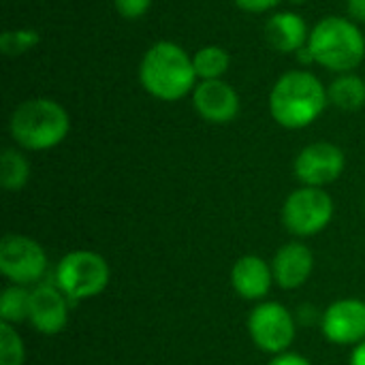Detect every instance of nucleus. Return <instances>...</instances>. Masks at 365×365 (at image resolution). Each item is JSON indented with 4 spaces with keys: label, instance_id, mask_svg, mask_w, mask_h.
Returning <instances> with one entry per match:
<instances>
[{
    "label": "nucleus",
    "instance_id": "nucleus-19",
    "mask_svg": "<svg viewBox=\"0 0 365 365\" xmlns=\"http://www.w3.org/2000/svg\"><path fill=\"white\" fill-rule=\"evenodd\" d=\"M192 64H195L197 77H201V79H218L229 68V53L222 47L207 45V47H203V49H199L195 53Z\"/></svg>",
    "mask_w": 365,
    "mask_h": 365
},
{
    "label": "nucleus",
    "instance_id": "nucleus-4",
    "mask_svg": "<svg viewBox=\"0 0 365 365\" xmlns=\"http://www.w3.org/2000/svg\"><path fill=\"white\" fill-rule=\"evenodd\" d=\"M308 49L314 62L331 71H351L365 56V38L359 28L344 17H325L310 32Z\"/></svg>",
    "mask_w": 365,
    "mask_h": 365
},
{
    "label": "nucleus",
    "instance_id": "nucleus-20",
    "mask_svg": "<svg viewBox=\"0 0 365 365\" xmlns=\"http://www.w3.org/2000/svg\"><path fill=\"white\" fill-rule=\"evenodd\" d=\"M26 349L13 325L0 323V365H24Z\"/></svg>",
    "mask_w": 365,
    "mask_h": 365
},
{
    "label": "nucleus",
    "instance_id": "nucleus-3",
    "mask_svg": "<svg viewBox=\"0 0 365 365\" xmlns=\"http://www.w3.org/2000/svg\"><path fill=\"white\" fill-rule=\"evenodd\" d=\"M71 120L62 105L51 98L24 101L11 115L9 130L17 145L41 152L51 150L68 135Z\"/></svg>",
    "mask_w": 365,
    "mask_h": 365
},
{
    "label": "nucleus",
    "instance_id": "nucleus-15",
    "mask_svg": "<svg viewBox=\"0 0 365 365\" xmlns=\"http://www.w3.org/2000/svg\"><path fill=\"white\" fill-rule=\"evenodd\" d=\"M265 36L274 49L282 53H291L304 47L308 38V26L297 13H278L267 19Z\"/></svg>",
    "mask_w": 365,
    "mask_h": 365
},
{
    "label": "nucleus",
    "instance_id": "nucleus-7",
    "mask_svg": "<svg viewBox=\"0 0 365 365\" xmlns=\"http://www.w3.org/2000/svg\"><path fill=\"white\" fill-rule=\"evenodd\" d=\"M47 272V255L43 246L26 235L9 233L0 242V274L13 284H36Z\"/></svg>",
    "mask_w": 365,
    "mask_h": 365
},
{
    "label": "nucleus",
    "instance_id": "nucleus-23",
    "mask_svg": "<svg viewBox=\"0 0 365 365\" xmlns=\"http://www.w3.org/2000/svg\"><path fill=\"white\" fill-rule=\"evenodd\" d=\"M280 0H235V4L244 11H250V13H261V11H267V9H274Z\"/></svg>",
    "mask_w": 365,
    "mask_h": 365
},
{
    "label": "nucleus",
    "instance_id": "nucleus-21",
    "mask_svg": "<svg viewBox=\"0 0 365 365\" xmlns=\"http://www.w3.org/2000/svg\"><path fill=\"white\" fill-rule=\"evenodd\" d=\"M38 43V32L36 30H6L0 36V49L6 56H17L28 51Z\"/></svg>",
    "mask_w": 365,
    "mask_h": 365
},
{
    "label": "nucleus",
    "instance_id": "nucleus-22",
    "mask_svg": "<svg viewBox=\"0 0 365 365\" xmlns=\"http://www.w3.org/2000/svg\"><path fill=\"white\" fill-rule=\"evenodd\" d=\"M150 4H152V0H113L115 11L124 19H137V17L145 15Z\"/></svg>",
    "mask_w": 365,
    "mask_h": 365
},
{
    "label": "nucleus",
    "instance_id": "nucleus-11",
    "mask_svg": "<svg viewBox=\"0 0 365 365\" xmlns=\"http://www.w3.org/2000/svg\"><path fill=\"white\" fill-rule=\"evenodd\" d=\"M28 323L43 336H58L68 325V297L56 284H36L30 291Z\"/></svg>",
    "mask_w": 365,
    "mask_h": 365
},
{
    "label": "nucleus",
    "instance_id": "nucleus-9",
    "mask_svg": "<svg viewBox=\"0 0 365 365\" xmlns=\"http://www.w3.org/2000/svg\"><path fill=\"white\" fill-rule=\"evenodd\" d=\"M344 152L327 141L306 145L295 158V175L304 186H327L336 182L344 171Z\"/></svg>",
    "mask_w": 365,
    "mask_h": 365
},
{
    "label": "nucleus",
    "instance_id": "nucleus-18",
    "mask_svg": "<svg viewBox=\"0 0 365 365\" xmlns=\"http://www.w3.org/2000/svg\"><path fill=\"white\" fill-rule=\"evenodd\" d=\"M30 314V291L19 284H11L0 297V323L17 325L28 321Z\"/></svg>",
    "mask_w": 365,
    "mask_h": 365
},
{
    "label": "nucleus",
    "instance_id": "nucleus-6",
    "mask_svg": "<svg viewBox=\"0 0 365 365\" xmlns=\"http://www.w3.org/2000/svg\"><path fill=\"white\" fill-rule=\"evenodd\" d=\"M334 218V201L323 188L302 186L282 205V225L297 237L319 235Z\"/></svg>",
    "mask_w": 365,
    "mask_h": 365
},
{
    "label": "nucleus",
    "instance_id": "nucleus-14",
    "mask_svg": "<svg viewBox=\"0 0 365 365\" xmlns=\"http://www.w3.org/2000/svg\"><path fill=\"white\" fill-rule=\"evenodd\" d=\"M274 282L272 263L257 255H246L231 267V287L246 302H261L267 297Z\"/></svg>",
    "mask_w": 365,
    "mask_h": 365
},
{
    "label": "nucleus",
    "instance_id": "nucleus-2",
    "mask_svg": "<svg viewBox=\"0 0 365 365\" xmlns=\"http://www.w3.org/2000/svg\"><path fill=\"white\" fill-rule=\"evenodd\" d=\"M139 77L152 96L160 101H180L192 90L197 71L180 45L160 41L143 56Z\"/></svg>",
    "mask_w": 365,
    "mask_h": 365
},
{
    "label": "nucleus",
    "instance_id": "nucleus-26",
    "mask_svg": "<svg viewBox=\"0 0 365 365\" xmlns=\"http://www.w3.org/2000/svg\"><path fill=\"white\" fill-rule=\"evenodd\" d=\"M349 365H365V340L359 342L353 353H351V359H349Z\"/></svg>",
    "mask_w": 365,
    "mask_h": 365
},
{
    "label": "nucleus",
    "instance_id": "nucleus-13",
    "mask_svg": "<svg viewBox=\"0 0 365 365\" xmlns=\"http://www.w3.org/2000/svg\"><path fill=\"white\" fill-rule=\"evenodd\" d=\"M274 280L284 291H295L304 287L314 269V255L302 242H289L280 246L272 261Z\"/></svg>",
    "mask_w": 365,
    "mask_h": 365
},
{
    "label": "nucleus",
    "instance_id": "nucleus-24",
    "mask_svg": "<svg viewBox=\"0 0 365 365\" xmlns=\"http://www.w3.org/2000/svg\"><path fill=\"white\" fill-rule=\"evenodd\" d=\"M267 365H312L304 355H297V353H280V355H274V359Z\"/></svg>",
    "mask_w": 365,
    "mask_h": 365
},
{
    "label": "nucleus",
    "instance_id": "nucleus-27",
    "mask_svg": "<svg viewBox=\"0 0 365 365\" xmlns=\"http://www.w3.org/2000/svg\"><path fill=\"white\" fill-rule=\"evenodd\" d=\"M293 2H304V0H293Z\"/></svg>",
    "mask_w": 365,
    "mask_h": 365
},
{
    "label": "nucleus",
    "instance_id": "nucleus-25",
    "mask_svg": "<svg viewBox=\"0 0 365 365\" xmlns=\"http://www.w3.org/2000/svg\"><path fill=\"white\" fill-rule=\"evenodd\" d=\"M349 13L353 19L365 21V0H349Z\"/></svg>",
    "mask_w": 365,
    "mask_h": 365
},
{
    "label": "nucleus",
    "instance_id": "nucleus-5",
    "mask_svg": "<svg viewBox=\"0 0 365 365\" xmlns=\"http://www.w3.org/2000/svg\"><path fill=\"white\" fill-rule=\"evenodd\" d=\"M111 278L109 263L94 250H73L64 255L56 265V287L68 297V302H83L101 295Z\"/></svg>",
    "mask_w": 365,
    "mask_h": 365
},
{
    "label": "nucleus",
    "instance_id": "nucleus-12",
    "mask_svg": "<svg viewBox=\"0 0 365 365\" xmlns=\"http://www.w3.org/2000/svg\"><path fill=\"white\" fill-rule=\"evenodd\" d=\"M197 113L214 124H227L235 120L240 111L237 92L222 79H203L192 94Z\"/></svg>",
    "mask_w": 365,
    "mask_h": 365
},
{
    "label": "nucleus",
    "instance_id": "nucleus-8",
    "mask_svg": "<svg viewBox=\"0 0 365 365\" xmlns=\"http://www.w3.org/2000/svg\"><path fill=\"white\" fill-rule=\"evenodd\" d=\"M248 334L257 349L269 355L287 353L295 340V321L278 302H261L248 317Z\"/></svg>",
    "mask_w": 365,
    "mask_h": 365
},
{
    "label": "nucleus",
    "instance_id": "nucleus-10",
    "mask_svg": "<svg viewBox=\"0 0 365 365\" xmlns=\"http://www.w3.org/2000/svg\"><path fill=\"white\" fill-rule=\"evenodd\" d=\"M321 329L331 344L357 346L365 340V302L357 297L334 302L323 314Z\"/></svg>",
    "mask_w": 365,
    "mask_h": 365
},
{
    "label": "nucleus",
    "instance_id": "nucleus-16",
    "mask_svg": "<svg viewBox=\"0 0 365 365\" xmlns=\"http://www.w3.org/2000/svg\"><path fill=\"white\" fill-rule=\"evenodd\" d=\"M329 101L346 111H355L365 105V81L355 75H344L329 86Z\"/></svg>",
    "mask_w": 365,
    "mask_h": 365
},
{
    "label": "nucleus",
    "instance_id": "nucleus-17",
    "mask_svg": "<svg viewBox=\"0 0 365 365\" xmlns=\"http://www.w3.org/2000/svg\"><path fill=\"white\" fill-rule=\"evenodd\" d=\"M30 165L26 156L13 148H6L0 156V184L4 190H21L28 184Z\"/></svg>",
    "mask_w": 365,
    "mask_h": 365
},
{
    "label": "nucleus",
    "instance_id": "nucleus-1",
    "mask_svg": "<svg viewBox=\"0 0 365 365\" xmlns=\"http://www.w3.org/2000/svg\"><path fill=\"white\" fill-rule=\"evenodd\" d=\"M323 83L308 71H291L278 79L269 94L272 118L284 128H304L312 124L327 105Z\"/></svg>",
    "mask_w": 365,
    "mask_h": 365
}]
</instances>
